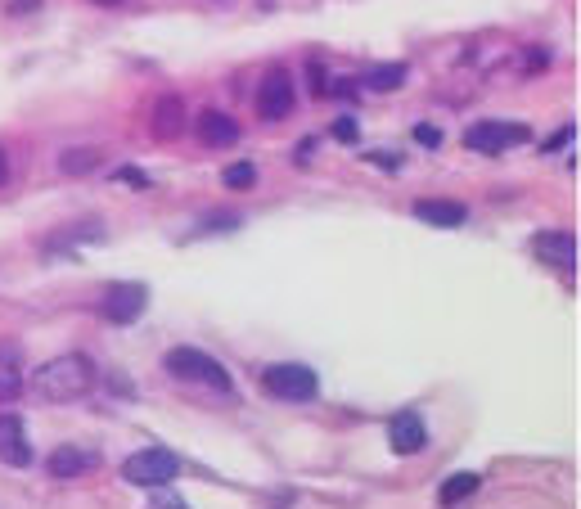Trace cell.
<instances>
[{"instance_id":"cell-4","label":"cell","mask_w":581,"mask_h":509,"mask_svg":"<svg viewBox=\"0 0 581 509\" xmlns=\"http://www.w3.org/2000/svg\"><path fill=\"white\" fill-rule=\"evenodd\" d=\"M262 383H266V392H271V397L293 401V406H302V401H316V392H320L316 370H311V365H302V361L271 365V370L262 374Z\"/></svg>"},{"instance_id":"cell-6","label":"cell","mask_w":581,"mask_h":509,"mask_svg":"<svg viewBox=\"0 0 581 509\" xmlns=\"http://www.w3.org/2000/svg\"><path fill=\"white\" fill-rule=\"evenodd\" d=\"M464 145L473 149V154H500V149H514V145H527V127L523 122H473L469 131H464Z\"/></svg>"},{"instance_id":"cell-1","label":"cell","mask_w":581,"mask_h":509,"mask_svg":"<svg viewBox=\"0 0 581 509\" xmlns=\"http://www.w3.org/2000/svg\"><path fill=\"white\" fill-rule=\"evenodd\" d=\"M95 383H100V370H95V361L82 352L55 356V361H46L41 370H32V392L46 401H77V397H86V392H95Z\"/></svg>"},{"instance_id":"cell-28","label":"cell","mask_w":581,"mask_h":509,"mask_svg":"<svg viewBox=\"0 0 581 509\" xmlns=\"http://www.w3.org/2000/svg\"><path fill=\"white\" fill-rule=\"evenodd\" d=\"M28 10H41V0H14L10 14H28Z\"/></svg>"},{"instance_id":"cell-21","label":"cell","mask_w":581,"mask_h":509,"mask_svg":"<svg viewBox=\"0 0 581 509\" xmlns=\"http://www.w3.org/2000/svg\"><path fill=\"white\" fill-rule=\"evenodd\" d=\"M118 181H122V185H131V190H149V185H154L145 172H136V167H122Z\"/></svg>"},{"instance_id":"cell-20","label":"cell","mask_w":581,"mask_h":509,"mask_svg":"<svg viewBox=\"0 0 581 509\" xmlns=\"http://www.w3.org/2000/svg\"><path fill=\"white\" fill-rule=\"evenodd\" d=\"M415 140H419V145H428V149H437V145H442V131H437L433 122H419V127H415Z\"/></svg>"},{"instance_id":"cell-12","label":"cell","mask_w":581,"mask_h":509,"mask_svg":"<svg viewBox=\"0 0 581 509\" xmlns=\"http://www.w3.org/2000/svg\"><path fill=\"white\" fill-rule=\"evenodd\" d=\"M415 217L424 221V226H437V230H455L469 221V208L455 199H419L415 203Z\"/></svg>"},{"instance_id":"cell-23","label":"cell","mask_w":581,"mask_h":509,"mask_svg":"<svg viewBox=\"0 0 581 509\" xmlns=\"http://www.w3.org/2000/svg\"><path fill=\"white\" fill-rule=\"evenodd\" d=\"M568 140H577V127H563V131H554V136L550 140H545V154H554V149H563V145H568Z\"/></svg>"},{"instance_id":"cell-10","label":"cell","mask_w":581,"mask_h":509,"mask_svg":"<svg viewBox=\"0 0 581 509\" xmlns=\"http://www.w3.org/2000/svg\"><path fill=\"white\" fill-rule=\"evenodd\" d=\"M0 464H10V469H28L32 464V442L19 415H0Z\"/></svg>"},{"instance_id":"cell-27","label":"cell","mask_w":581,"mask_h":509,"mask_svg":"<svg viewBox=\"0 0 581 509\" xmlns=\"http://www.w3.org/2000/svg\"><path fill=\"white\" fill-rule=\"evenodd\" d=\"M370 163H379V167H388V172H397L401 158H397V154H392V158H388V154H370Z\"/></svg>"},{"instance_id":"cell-30","label":"cell","mask_w":581,"mask_h":509,"mask_svg":"<svg viewBox=\"0 0 581 509\" xmlns=\"http://www.w3.org/2000/svg\"><path fill=\"white\" fill-rule=\"evenodd\" d=\"M95 5H104V10H118V5H127V0H95Z\"/></svg>"},{"instance_id":"cell-16","label":"cell","mask_w":581,"mask_h":509,"mask_svg":"<svg viewBox=\"0 0 581 509\" xmlns=\"http://www.w3.org/2000/svg\"><path fill=\"white\" fill-rule=\"evenodd\" d=\"M100 163H104V154L95 145H73L59 154V172L64 176H91V172H100Z\"/></svg>"},{"instance_id":"cell-24","label":"cell","mask_w":581,"mask_h":509,"mask_svg":"<svg viewBox=\"0 0 581 509\" xmlns=\"http://www.w3.org/2000/svg\"><path fill=\"white\" fill-rule=\"evenodd\" d=\"M334 136H338V140H347V145H352V140H361V127H356L352 118H338V122H334Z\"/></svg>"},{"instance_id":"cell-11","label":"cell","mask_w":581,"mask_h":509,"mask_svg":"<svg viewBox=\"0 0 581 509\" xmlns=\"http://www.w3.org/2000/svg\"><path fill=\"white\" fill-rule=\"evenodd\" d=\"M194 136H199V145H208V149L239 145V122L221 109H203L199 122H194Z\"/></svg>"},{"instance_id":"cell-25","label":"cell","mask_w":581,"mask_h":509,"mask_svg":"<svg viewBox=\"0 0 581 509\" xmlns=\"http://www.w3.org/2000/svg\"><path fill=\"white\" fill-rule=\"evenodd\" d=\"M149 509H185V500L181 496H154V500H149Z\"/></svg>"},{"instance_id":"cell-14","label":"cell","mask_w":581,"mask_h":509,"mask_svg":"<svg viewBox=\"0 0 581 509\" xmlns=\"http://www.w3.org/2000/svg\"><path fill=\"white\" fill-rule=\"evenodd\" d=\"M46 469L55 473V478H82V473L95 469V455L82 451V446H59V451H50Z\"/></svg>"},{"instance_id":"cell-13","label":"cell","mask_w":581,"mask_h":509,"mask_svg":"<svg viewBox=\"0 0 581 509\" xmlns=\"http://www.w3.org/2000/svg\"><path fill=\"white\" fill-rule=\"evenodd\" d=\"M149 131H154L158 140H176L185 131V104L181 95H163V100L154 104V113H149Z\"/></svg>"},{"instance_id":"cell-18","label":"cell","mask_w":581,"mask_h":509,"mask_svg":"<svg viewBox=\"0 0 581 509\" xmlns=\"http://www.w3.org/2000/svg\"><path fill=\"white\" fill-rule=\"evenodd\" d=\"M406 73L410 68L406 64H379V68H370L365 73V91H397V86H406Z\"/></svg>"},{"instance_id":"cell-7","label":"cell","mask_w":581,"mask_h":509,"mask_svg":"<svg viewBox=\"0 0 581 509\" xmlns=\"http://www.w3.org/2000/svg\"><path fill=\"white\" fill-rule=\"evenodd\" d=\"M145 307H149L145 284H113V289L104 293V320H109V325H131V320H140Z\"/></svg>"},{"instance_id":"cell-17","label":"cell","mask_w":581,"mask_h":509,"mask_svg":"<svg viewBox=\"0 0 581 509\" xmlns=\"http://www.w3.org/2000/svg\"><path fill=\"white\" fill-rule=\"evenodd\" d=\"M478 482H482L478 473H455V478H446L442 487H437V505L451 509V505H460V500H469L473 491H478Z\"/></svg>"},{"instance_id":"cell-3","label":"cell","mask_w":581,"mask_h":509,"mask_svg":"<svg viewBox=\"0 0 581 509\" xmlns=\"http://www.w3.org/2000/svg\"><path fill=\"white\" fill-rule=\"evenodd\" d=\"M176 473H181V460H176L167 446H145V451L122 460V478H127L131 487H167Z\"/></svg>"},{"instance_id":"cell-9","label":"cell","mask_w":581,"mask_h":509,"mask_svg":"<svg viewBox=\"0 0 581 509\" xmlns=\"http://www.w3.org/2000/svg\"><path fill=\"white\" fill-rule=\"evenodd\" d=\"M532 253H536V262L572 271L577 266V235H568V230H541V235H532Z\"/></svg>"},{"instance_id":"cell-2","label":"cell","mask_w":581,"mask_h":509,"mask_svg":"<svg viewBox=\"0 0 581 509\" xmlns=\"http://www.w3.org/2000/svg\"><path fill=\"white\" fill-rule=\"evenodd\" d=\"M163 365H167V374L172 379H185V383H208V388H217V392H235V383H230V374H226V365L217 361V356H208L203 347H172V352L163 356Z\"/></svg>"},{"instance_id":"cell-8","label":"cell","mask_w":581,"mask_h":509,"mask_svg":"<svg viewBox=\"0 0 581 509\" xmlns=\"http://www.w3.org/2000/svg\"><path fill=\"white\" fill-rule=\"evenodd\" d=\"M388 446L392 455H419L428 446V424L419 419V410H397L388 419Z\"/></svg>"},{"instance_id":"cell-29","label":"cell","mask_w":581,"mask_h":509,"mask_svg":"<svg viewBox=\"0 0 581 509\" xmlns=\"http://www.w3.org/2000/svg\"><path fill=\"white\" fill-rule=\"evenodd\" d=\"M10 181V158H5V149H0V185Z\"/></svg>"},{"instance_id":"cell-19","label":"cell","mask_w":581,"mask_h":509,"mask_svg":"<svg viewBox=\"0 0 581 509\" xmlns=\"http://www.w3.org/2000/svg\"><path fill=\"white\" fill-rule=\"evenodd\" d=\"M221 181H226V190H253V185H257V167L253 163H230L226 172H221Z\"/></svg>"},{"instance_id":"cell-5","label":"cell","mask_w":581,"mask_h":509,"mask_svg":"<svg viewBox=\"0 0 581 509\" xmlns=\"http://www.w3.org/2000/svg\"><path fill=\"white\" fill-rule=\"evenodd\" d=\"M293 109H298V86H293V73L271 68V73L257 82V118H262V122H284Z\"/></svg>"},{"instance_id":"cell-22","label":"cell","mask_w":581,"mask_h":509,"mask_svg":"<svg viewBox=\"0 0 581 509\" xmlns=\"http://www.w3.org/2000/svg\"><path fill=\"white\" fill-rule=\"evenodd\" d=\"M356 91H361V82H347V77H343V82H329L325 86V95H334V100H352Z\"/></svg>"},{"instance_id":"cell-26","label":"cell","mask_w":581,"mask_h":509,"mask_svg":"<svg viewBox=\"0 0 581 509\" xmlns=\"http://www.w3.org/2000/svg\"><path fill=\"white\" fill-rule=\"evenodd\" d=\"M311 86H316V95H325V86H329V73L320 64H311Z\"/></svg>"},{"instance_id":"cell-15","label":"cell","mask_w":581,"mask_h":509,"mask_svg":"<svg viewBox=\"0 0 581 509\" xmlns=\"http://www.w3.org/2000/svg\"><path fill=\"white\" fill-rule=\"evenodd\" d=\"M23 397V365H19V347L0 343V401H19Z\"/></svg>"}]
</instances>
